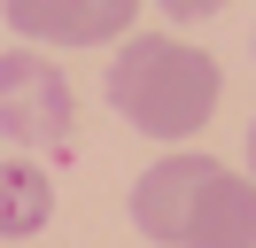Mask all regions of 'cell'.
<instances>
[{
	"label": "cell",
	"instance_id": "6da1fadb",
	"mask_svg": "<svg viewBox=\"0 0 256 248\" xmlns=\"http://www.w3.org/2000/svg\"><path fill=\"white\" fill-rule=\"evenodd\" d=\"M132 225L163 248H256V178L218 155H163L132 178Z\"/></svg>",
	"mask_w": 256,
	"mask_h": 248
},
{
	"label": "cell",
	"instance_id": "7a4b0ae2",
	"mask_svg": "<svg viewBox=\"0 0 256 248\" xmlns=\"http://www.w3.org/2000/svg\"><path fill=\"white\" fill-rule=\"evenodd\" d=\"M101 93H109V108L132 124V132L186 140V132H202V124L218 116L225 78H218V62H210L202 46H178L171 31H140V39L116 46Z\"/></svg>",
	"mask_w": 256,
	"mask_h": 248
},
{
	"label": "cell",
	"instance_id": "3957f363",
	"mask_svg": "<svg viewBox=\"0 0 256 248\" xmlns=\"http://www.w3.org/2000/svg\"><path fill=\"white\" fill-rule=\"evenodd\" d=\"M0 132L16 148H62L70 140V78L47 54H0Z\"/></svg>",
	"mask_w": 256,
	"mask_h": 248
},
{
	"label": "cell",
	"instance_id": "277c9868",
	"mask_svg": "<svg viewBox=\"0 0 256 248\" xmlns=\"http://www.w3.org/2000/svg\"><path fill=\"white\" fill-rule=\"evenodd\" d=\"M8 24L39 46H109L132 31L140 0H0Z\"/></svg>",
	"mask_w": 256,
	"mask_h": 248
},
{
	"label": "cell",
	"instance_id": "5b68a950",
	"mask_svg": "<svg viewBox=\"0 0 256 248\" xmlns=\"http://www.w3.org/2000/svg\"><path fill=\"white\" fill-rule=\"evenodd\" d=\"M54 217V178L32 163H0V240H32Z\"/></svg>",
	"mask_w": 256,
	"mask_h": 248
},
{
	"label": "cell",
	"instance_id": "8992f818",
	"mask_svg": "<svg viewBox=\"0 0 256 248\" xmlns=\"http://www.w3.org/2000/svg\"><path fill=\"white\" fill-rule=\"evenodd\" d=\"M225 0H163V16H171V24H202V16H218Z\"/></svg>",
	"mask_w": 256,
	"mask_h": 248
},
{
	"label": "cell",
	"instance_id": "52a82bcc",
	"mask_svg": "<svg viewBox=\"0 0 256 248\" xmlns=\"http://www.w3.org/2000/svg\"><path fill=\"white\" fill-rule=\"evenodd\" d=\"M248 178H256V124H248Z\"/></svg>",
	"mask_w": 256,
	"mask_h": 248
}]
</instances>
